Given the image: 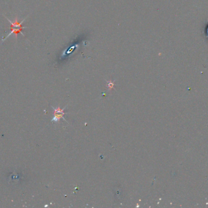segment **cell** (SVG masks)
Returning a JSON list of instances; mask_svg holds the SVG:
<instances>
[{"mask_svg": "<svg viewBox=\"0 0 208 208\" xmlns=\"http://www.w3.org/2000/svg\"><path fill=\"white\" fill-rule=\"evenodd\" d=\"M8 20V21L11 23V32H9L5 38H3L2 40V42H3V41L5 40H6L9 37H10L12 34H14L15 35V39L17 40V38H18V35L19 34H21L23 36H24V34L22 32V31L23 29H25V28H27V27H23L22 26V24L26 20V19L27 18V17H25L21 22H20L18 20V17H16L14 21H11L8 18H7L6 17H5Z\"/></svg>", "mask_w": 208, "mask_h": 208, "instance_id": "cell-1", "label": "cell"}, {"mask_svg": "<svg viewBox=\"0 0 208 208\" xmlns=\"http://www.w3.org/2000/svg\"><path fill=\"white\" fill-rule=\"evenodd\" d=\"M54 109V117L53 119V121H55L57 122L61 118H63L65 120H66L64 118H63V115L65 114V113L63 112V110H61L59 107L58 109Z\"/></svg>", "mask_w": 208, "mask_h": 208, "instance_id": "cell-2", "label": "cell"}]
</instances>
